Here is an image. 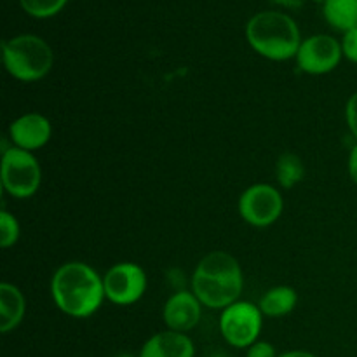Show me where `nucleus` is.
Here are the masks:
<instances>
[{"mask_svg": "<svg viewBox=\"0 0 357 357\" xmlns=\"http://www.w3.org/2000/svg\"><path fill=\"white\" fill-rule=\"evenodd\" d=\"M51 298L56 309L73 319H87L100 310L105 296L103 275L89 264L66 261L51 278Z\"/></svg>", "mask_w": 357, "mask_h": 357, "instance_id": "f257e3e1", "label": "nucleus"}, {"mask_svg": "<svg viewBox=\"0 0 357 357\" xmlns=\"http://www.w3.org/2000/svg\"><path fill=\"white\" fill-rule=\"evenodd\" d=\"M188 289L206 309H227L239 302L243 295L244 274L241 264L227 251H211L199 260Z\"/></svg>", "mask_w": 357, "mask_h": 357, "instance_id": "f03ea898", "label": "nucleus"}, {"mask_svg": "<svg viewBox=\"0 0 357 357\" xmlns=\"http://www.w3.org/2000/svg\"><path fill=\"white\" fill-rule=\"evenodd\" d=\"M244 35L257 54L278 63L295 59L303 40L298 23L282 10H261L251 16Z\"/></svg>", "mask_w": 357, "mask_h": 357, "instance_id": "7ed1b4c3", "label": "nucleus"}, {"mask_svg": "<svg viewBox=\"0 0 357 357\" xmlns=\"http://www.w3.org/2000/svg\"><path fill=\"white\" fill-rule=\"evenodd\" d=\"M3 68L20 82H37L54 66V51L45 38L21 33L2 42Z\"/></svg>", "mask_w": 357, "mask_h": 357, "instance_id": "20e7f679", "label": "nucleus"}, {"mask_svg": "<svg viewBox=\"0 0 357 357\" xmlns=\"http://www.w3.org/2000/svg\"><path fill=\"white\" fill-rule=\"evenodd\" d=\"M0 183L14 199L33 197L42 185V166L33 152L17 146L3 150L0 159Z\"/></svg>", "mask_w": 357, "mask_h": 357, "instance_id": "39448f33", "label": "nucleus"}, {"mask_svg": "<svg viewBox=\"0 0 357 357\" xmlns=\"http://www.w3.org/2000/svg\"><path fill=\"white\" fill-rule=\"evenodd\" d=\"M264 317L258 303L239 300L220 314V333L230 347L246 351L260 340Z\"/></svg>", "mask_w": 357, "mask_h": 357, "instance_id": "423d86ee", "label": "nucleus"}, {"mask_svg": "<svg viewBox=\"0 0 357 357\" xmlns=\"http://www.w3.org/2000/svg\"><path fill=\"white\" fill-rule=\"evenodd\" d=\"M237 211L248 225L267 229L281 218L284 211V199L274 185L255 183L241 194Z\"/></svg>", "mask_w": 357, "mask_h": 357, "instance_id": "0eeeda50", "label": "nucleus"}, {"mask_svg": "<svg viewBox=\"0 0 357 357\" xmlns=\"http://www.w3.org/2000/svg\"><path fill=\"white\" fill-rule=\"evenodd\" d=\"M103 286L108 302L117 307H128L143 298L149 279L135 261H119L105 272Z\"/></svg>", "mask_w": 357, "mask_h": 357, "instance_id": "6e6552de", "label": "nucleus"}, {"mask_svg": "<svg viewBox=\"0 0 357 357\" xmlns=\"http://www.w3.org/2000/svg\"><path fill=\"white\" fill-rule=\"evenodd\" d=\"M344 59L342 44L338 38L328 33H316L303 38L296 52V66L307 75L331 73Z\"/></svg>", "mask_w": 357, "mask_h": 357, "instance_id": "1a4fd4ad", "label": "nucleus"}, {"mask_svg": "<svg viewBox=\"0 0 357 357\" xmlns=\"http://www.w3.org/2000/svg\"><path fill=\"white\" fill-rule=\"evenodd\" d=\"M52 136V124L45 115L38 112H28L14 119L7 131L10 145L26 152L44 149Z\"/></svg>", "mask_w": 357, "mask_h": 357, "instance_id": "9d476101", "label": "nucleus"}, {"mask_svg": "<svg viewBox=\"0 0 357 357\" xmlns=\"http://www.w3.org/2000/svg\"><path fill=\"white\" fill-rule=\"evenodd\" d=\"M202 317V303L190 289H176L162 307V321L167 330L188 333Z\"/></svg>", "mask_w": 357, "mask_h": 357, "instance_id": "9b49d317", "label": "nucleus"}, {"mask_svg": "<svg viewBox=\"0 0 357 357\" xmlns=\"http://www.w3.org/2000/svg\"><path fill=\"white\" fill-rule=\"evenodd\" d=\"M138 357H195V345L187 333L164 330L142 345Z\"/></svg>", "mask_w": 357, "mask_h": 357, "instance_id": "f8f14e48", "label": "nucleus"}, {"mask_svg": "<svg viewBox=\"0 0 357 357\" xmlns=\"http://www.w3.org/2000/svg\"><path fill=\"white\" fill-rule=\"evenodd\" d=\"M26 314V298L17 286L10 282L0 284V333L16 330Z\"/></svg>", "mask_w": 357, "mask_h": 357, "instance_id": "ddd939ff", "label": "nucleus"}, {"mask_svg": "<svg viewBox=\"0 0 357 357\" xmlns=\"http://www.w3.org/2000/svg\"><path fill=\"white\" fill-rule=\"evenodd\" d=\"M298 293L291 286H274L261 295L258 307L265 317H284L295 310Z\"/></svg>", "mask_w": 357, "mask_h": 357, "instance_id": "4468645a", "label": "nucleus"}, {"mask_svg": "<svg viewBox=\"0 0 357 357\" xmlns=\"http://www.w3.org/2000/svg\"><path fill=\"white\" fill-rule=\"evenodd\" d=\"M323 16L333 30L345 31L357 28V0H324Z\"/></svg>", "mask_w": 357, "mask_h": 357, "instance_id": "2eb2a0df", "label": "nucleus"}, {"mask_svg": "<svg viewBox=\"0 0 357 357\" xmlns=\"http://www.w3.org/2000/svg\"><path fill=\"white\" fill-rule=\"evenodd\" d=\"M305 178V164L296 153L286 152L275 162V180L282 188L296 187Z\"/></svg>", "mask_w": 357, "mask_h": 357, "instance_id": "dca6fc26", "label": "nucleus"}, {"mask_svg": "<svg viewBox=\"0 0 357 357\" xmlns=\"http://www.w3.org/2000/svg\"><path fill=\"white\" fill-rule=\"evenodd\" d=\"M68 0H20V6L35 20H49L65 9Z\"/></svg>", "mask_w": 357, "mask_h": 357, "instance_id": "f3484780", "label": "nucleus"}, {"mask_svg": "<svg viewBox=\"0 0 357 357\" xmlns=\"http://www.w3.org/2000/svg\"><path fill=\"white\" fill-rule=\"evenodd\" d=\"M21 227L16 216L9 213L7 209L0 211V246L3 250H9L20 241Z\"/></svg>", "mask_w": 357, "mask_h": 357, "instance_id": "a211bd4d", "label": "nucleus"}, {"mask_svg": "<svg viewBox=\"0 0 357 357\" xmlns=\"http://www.w3.org/2000/svg\"><path fill=\"white\" fill-rule=\"evenodd\" d=\"M342 52H344V58L347 61L357 65V28L354 30H349L342 35Z\"/></svg>", "mask_w": 357, "mask_h": 357, "instance_id": "6ab92c4d", "label": "nucleus"}, {"mask_svg": "<svg viewBox=\"0 0 357 357\" xmlns=\"http://www.w3.org/2000/svg\"><path fill=\"white\" fill-rule=\"evenodd\" d=\"M345 122L351 135L357 139V91L347 100L345 105Z\"/></svg>", "mask_w": 357, "mask_h": 357, "instance_id": "aec40b11", "label": "nucleus"}, {"mask_svg": "<svg viewBox=\"0 0 357 357\" xmlns=\"http://www.w3.org/2000/svg\"><path fill=\"white\" fill-rule=\"evenodd\" d=\"M278 351H275L274 345L271 342L258 340L251 345L250 349H246V357H278Z\"/></svg>", "mask_w": 357, "mask_h": 357, "instance_id": "412c9836", "label": "nucleus"}, {"mask_svg": "<svg viewBox=\"0 0 357 357\" xmlns=\"http://www.w3.org/2000/svg\"><path fill=\"white\" fill-rule=\"evenodd\" d=\"M347 171H349V178L352 180V183L357 185V143L352 146L351 152H349Z\"/></svg>", "mask_w": 357, "mask_h": 357, "instance_id": "4be33fe9", "label": "nucleus"}, {"mask_svg": "<svg viewBox=\"0 0 357 357\" xmlns=\"http://www.w3.org/2000/svg\"><path fill=\"white\" fill-rule=\"evenodd\" d=\"M271 2L275 3V6L286 7V9H300L305 0H271Z\"/></svg>", "mask_w": 357, "mask_h": 357, "instance_id": "5701e85b", "label": "nucleus"}, {"mask_svg": "<svg viewBox=\"0 0 357 357\" xmlns=\"http://www.w3.org/2000/svg\"><path fill=\"white\" fill-rule=\"evenodd\" d=\"M278 357H317V356L312 354V352H309V351H300V349H296V351L282 352V354H279Z\"/></svg>", "mask_w": 357, "mask_h": 357, "instance_id": "b1692460", "label": "nucleus"}, {"mask_svg": "<svg viewBox=\"0 0 357 357\" xmlns=\"http://www.w3.org/2000/svg\"><path fill=\"white\" fill-rule=\"evenodd\" d=\"M115 357H138V356H135V354H129V352H124V354H117Z\"/></svg>", "mask_w": 357, "mask_h": 357, "instance_id": "393cba45", "label": "nucleus"}]
</instances>
